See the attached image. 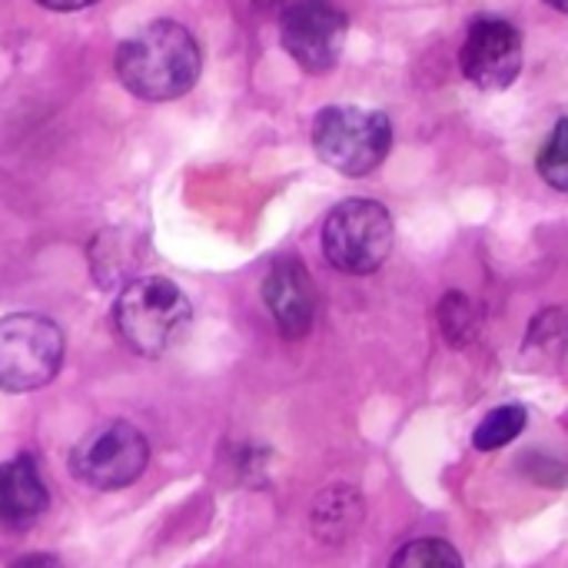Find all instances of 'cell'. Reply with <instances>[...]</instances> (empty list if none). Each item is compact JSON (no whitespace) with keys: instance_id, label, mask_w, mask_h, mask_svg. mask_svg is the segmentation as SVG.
Segmentation results:
<instances>
[{"instance_id":"15","label":"cell","mask_w":568,"mask_h":568,"mask_svg":"<svg viewBox=\"0 0 568 568\" xmlns=\"http://www.w3.org/2000/svg\"><path fill=\"white\" fill-rule=\"evenodd\" d=\"M539 176L559 190L568 193V116L556 123V130L549 133L546 146L539 150Z\"/></svg>"},{"instance_id":"7","label":"cell","mask_w":568,"mask_h":568,"mask_svg":"<svg viewBox=\"0 0 568 568\" xmlns=\"http://www.w3.org/2000/svg\"><path fill=\"white\" fill-rule=\"evenodd\" d=\"M349 20L333 0H293L280 17L283 50L306 73H329L346 47Z\"/></svg>"},{"instance_id":"6","label":"cell","mask_w":568,"mask_h":568,"mask_svg":"<svg viewBox=\"0 0 568 568\" xmlns=\"http://www.w3.org/2000/svg\"><path fill=\"white\" fill-rule=\"evenodd\" d=\"M150 463V443L146 436L123 419L93 426L70 453V473L100 493L126 489L133 486Z\"/></svg>"},{"instance_id":"4","label":"cell","mask_w":568,"mask_h":568,"mask_svg":"<svg viewBox=\"0 0 568 568\" xmlns=\"http://www.w3.org/2000/svg\"><path fill=\"white\" fill-rule=\"evenodd\" d=\"M393 216L376 200H343L323 223V253L346 276L376 273L393 253Z\"/></svg>"},{"instance_id":"13","label":"cell","mask_w":568,"mask_h":568,"mask_svg":"<svg viewBox=\"0 0 568 568\" xmlns=\"http://www.w3.org/2000/svg\"><path fill=\"white\" fill-rule=\"evenodd\" d=\"M526 419H529V413H526V406H519V403H509V406L493 409V413L476 426V436H473L476 449H483V453H496V449L509 446L513 439H519V436H523Z\"/></svg>"},{"instance_id":"9","label":"cell","mask_w":568,"mask_h":568,"mask_svg":"<svg viewBox=\"0 0 568 568\" xmlns=\"http://www.w3.org/2000/svg\"><path fill=\"white\" fill-rule=\"evenodd\" d=\"M263 303L283 339H303L316 320V286L300 260H280L263 280Z\"/></svg>"},{"instance_id":"18","label":"cell","mask_w":568,"mask_h":568,"mask_svg":"<svg viewBox=\"0 0 568 568\" xmlns=\"http://www.w3.org/2000/svg\"><path fill=\"white\" fill-rule=\"evenodd\" d=\"M37 3H43L47 10H83V7H90V3H97V0H37Z\"/></svg>"},{"instance_id":"1","label":"cell","mask_w":568,"mask_h":568,"mask_svg":"<svg viewBox=\"0 0 568 568\" xmlns=\"http://www.w3.org/2000/svg\"><path fill=\"white\" fill-rule=\"evenodd\" d=\"M120 83L150 103L176 100L193 90L203 57L196 37L176 20H153L116 47Z\"/></svg>"},{"instance_id":"5","label":"cell","mask_w":568,"mask_h":568,"mask_svg":"<svg viewBox=\"0 0 568 568\" xmlns=\"http://www.w3.org/2000/svg\"><path fill=\"white\" fill-rule=\"evenodd\" d=\"M63 363V333L40 313L0 320V389L30 393L47 386Z\"/></svg>"},{"instance_id":"16","label":"cell","mask_w":568,"mask_h":568,"mask_svg":"<svg viewBox=\"0 0 568 568\" xmlns=\"http://www.w3.org/2000/svg\"><path fill=\"white\" fill-rule=\"evenodd\" d=\"M529 349H542V353H566L568 346V313L566 310H546L532 320V329H529V339H526Z\"/></svg>"},{"instance_id":"19","label":"cell","mask_w":568,"mask_h":568,"mask_svg":"<svg viewBox=\"0 0 568 568\" xmlns=\"http://www.w3.org/2000/svg\"><path fill=\"white\" fill-rule=\"evenodd\" d=\"M542 3H549V7L559 10V13H568V0H542Z\"/></svg>"},{"instance_id":"14","label":"cell","mask_w":568,"mask_h":568,"mask_svg":"<svg viewBox=\"0 0 568 568\" xmlns=\"http://www.w3.org/2000/svg\"><path fill=\"white\" fill-rule=\"evenodd\" d=\"M389 568H466L459 552L443 539H416L403 546Z\"/></svg>"},{"instance_id":"12","label":"cell","mask_w":568,"mask_h":568,"mask_svg":"<svg viewBox=\"0 0 568 568\" xmlns=\"http://www.w3.org/2000/svg\"><path fill=\"white\" fill-rule=\"evenodd\" d=\"M479 326H483V310L476 306V300L466 296L463 290H449L439 303V329L446 343L453 349H463L479 336Z\"/></svg>"},{"instance_id":"2","label":"cell","mask_w":568,"mask_h":568,"mask_svg":"<svg viewBox=\"0 0 568 568\" xmlns=\"http://www.w3.org/2000/svg\"><path fill=\"white\" fill-rule=\"evenodd\" d=\"M113 323H116L120 339L133 353L156 359L170 349V343L190 323V300L166 276H140V280H130L123 293L116 296Z\"/></svg>"},{"instance_id":"3","label":"cell","mask_w":568,"mask_h":568,"mask_svg":"<svg viewBox=\"0 0 568 568\" xmlns=\"http://www.w3.org/2000/svg\"><path fill=\"white\" fill-rule=\"evenodd\" d=\"M313 146L326 166L343 176L373 173L393 150V123L383 110L326 106L313 120Z\"/></svg>"},{"instance_id":"10","label":"cell","mask_w":568,"mask_h":568,"mask_svg":"<svg viewBox=\"0 0 568 568\" xmlns=\"http://www.w3.org/2000/svg\"><path fill=\"white\" fill-rule=\"evenodd\" d=\"M47 503L50 493L30 456H17L0 466V526L23 529L37 516H43Z\"/></svg>"},{"instance_id":"17","label":"cell","mask_w":568,"mask_h":568,"mask_svg":"<svg viewBox=\"0 0 568 568\" xmlns=\"http://www.w3.org/2000/svg\"><path fill=\"white\" fill-rule=\"evenodd\" d=\"M10 568H63L53 556H43V552H33V556H23L17 559Z\"/></svg>"},{"instance_id":"8","label":"cell","mask_w":568,"mask_h":568,"mask_svg":"<svg viewBox=\"0 0 568 568\" xmlns=\"http://www.w3.org/2000/svg\"><path fill=\"white\" fill-rule=\"evenodd\" d=\"M463 77L479 90H506L523 70V33L503 17H476L459 50Z\"/></svg>"},{"instance_id":"11","label":"cell","mask_w":568,"mask_h":568,"mask_svg":"<svg viewBox=\"0 0 568 568\" xmlns=\"http://www.w3.org/2000/svg\"><path fill=\"white\" fill-rule=\"evenodd\" d=\"M363 523V496L349 486H333L313 503V532L323 542H343Z\"/></svg>"}]
</instances>
